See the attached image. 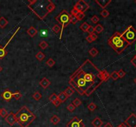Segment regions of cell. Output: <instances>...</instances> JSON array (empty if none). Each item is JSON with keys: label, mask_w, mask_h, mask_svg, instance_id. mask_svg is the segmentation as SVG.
Segmentation results:
<instances>
[{"label": "cell", "mask_w": 136, "mask_h": 127, "mask_svg": "<svg viewBox=\"0 0 136 127\" xmlns=\"http://www.w3.org/2000/svg\"><path fill=\"white\" fill-rule=\"evenodd\" d=\"M100 70L90 60H86L70 77L76 83L86 96H90L103 81Z\"/></svg>", "instance_id": "1"}, {"label": "cell", "mask_w": 136, "mask_h": 127, "mask_svg": "<svg viewBox=\"0 0 136 127\" xmlns=\"http://www.w3.org/2000/svg\"><path fill=\"white\" fill-rule=\"evenodd\" d=\"M15 115L17 123L21 127H28L36 119V116L26 106L22 107Z\"/></svg>", "instance_id": "2"}, {"label": "cell", "mask_w": 136, "mask_h": 127, "mask_svg": "<svg viewBox=\"0 0 136 127\" xmlns=\"http://www.w3.org/2000/svg\"><path fill=\"white\" fill-rule=\"evenodd\" d=\"M108 44L118 54H121L129 46V44L123 38L122 35L119 32H116L108 39Z\"/></svg>", "instance_id": "3"}, {"label": "cell", "mask_w": 136, "mask_h": 127, "mask_svg": "<svg viewBox=\"0 0 136 127\" xmlns=\"http://www.w3.org/2000/svg\"><path fill=\"white\" fill-rule=\"evenodd\" d=\"M122 35L129 45L132 44L136 41V30L132 26H129Z\"/></svg>", "instance_id": "4"}, {"label": "cell", "mask_w": 136, "mask_h": 127, "mask_svg": "<svg viewBox=\"0 0 136 127\" xmlns=\"http://www.w3.org/2000/svg\"><path fill=\"white\" fill-rule=\"evenodd\" d=\"M70 15L68 13L66 10H62V12L55 17V20L58 21V23L62 25V32L63 29L70 23Z\"/></svg>", "instance_id": "5"}, {"label": "cell", "mask_w": 136, "mask_h": 127, "mask_svg": "<svg viewBox=\"0 0 136 127\" xmlns=\"http://www.w3.org/2000/svg\"><path fill=\"white\" fill-rule=\"evenodd\" d=\"M66 127H85L82 120L74 117L66 124Z\"/></svg>", "instance_id": "6"}, {"label": "cell", "mask_w": 136, "mask_h": 127, "mask_svg": "<svg viewBox=\"0 0 136 127\" xmlns=\"http://www.w3.org/2000/svg\"><path fill=\"white\" fill-rule=\"evenodd\" d=\"M124 123L128 127H136V115L132 113L125 121Z\"/></svg>", "instance_id": "7"}, {"label": "cell", "mask_w": 136, "mask_h": 127, "mask_svg": "<svg viewBox=\"0 0 136 127\" xmlns=\"http://www.w3.org/2000/svg\"><path fill=\"white\" fill-rule=\"evenodd\" d=\"M5 121L7 122V123L8 125H9L10 126H13L15 124L17 123V120H16L15 118V115L13 113V112H11L9 113L8 114L7 117L5 118Z\"/></svg>", "instance_id": "8"}, {"label": "cell", "mask_w": 136, "mask_h": 127, "mask_svg": "<svg viewBox=\"0 0 136 127\" xmlns=\"http://www.w3.org/2000/svg\"><path fill=\"white\" fill-rule=\"evenodd\" d=\"M1 97L6 101H10L13 98V93L9 89H6L1 93Z\"/></svg>", "instance_id": "9"}, {"label": "cell", "mask_w": 136, "mask_h": 127, "mask_svg": "<svg viewBox=\"0 0 136 127\" xmlns=\"http://www.w3.org/2000/svg\"><path fill=\"white\" fill-rule=\"evenodd\" d=\"M68 83L70 85V86L72 87V88L74 89V90H76L77 92H78V94H80V95H83L84 94V92L79 87L76 85V83L74 82L73 80H72V79H70L69 80V81H68Z\"/></svg>", "instance_id": "10"}, {"label": "cell", "mask_w": 136, "mask_h": 127, "mask_svg": "<svg viewBox=\"0 0 136 127\" xmlns=\"http://www.w3.org/2000/svg\"><path fill=\"white\" fill-rule=\"evenodd\" d=\"M95 2L98 5L102 7V9H104L106 7H107L109 4L112 1L111 0H96Z\"/></svg>", "instance_id": "11"}, {"label": "cell", "mask_w": 136, "mask_h": 127, "mask_svg": "<svg viewBox=\"0 0 136 127\" xmlns=\"http://www.w3.org/2000/svg\"><path fill=\"white\" fill-rule=\"evenodd\" d=\"M100 78L102 79V80L104 81H106L108 79L110 78V73L108 72L106 70L104 69V70H100Z\"/></svg>", "instance_id": "12"}, {"label": "cell", "mask_w": 136, "mask_h": 127, "mask_svg": "<svg viewBox=\"0 0 136 127\" xmlns=\"http://www.w3.org/2000/svg\"><path fill=\"white\" fill-rule=\"evenodd\" d=\"M39 85H41L43 89H47L48 87L51 85V82L49 79L46 78V77H43V79H41L40 82H39Z\"/></svg>", "instance_id": "13"}, {"label": "cell", "mask_w": 136, "mask_h": 127, "mask_svg": "<svg viewBox=\"0 0 136 127\" xmlns=\"http://www.w3.org/2000/svg\"><path fill=\"white\" fill-rule=\"evenodd\" d=\"M103 125V121L100 118L96 117L92 121V125L94 127H101Z\"/></svg>", "instance_id": "14"}, {"label": "cell", "mask_w": 136, "mask_h": 127, "mask_svg": "<svg viewBox=\"0 0 136 127\" xmlns=\"http://www.w3.org/2000/svg\"><path fill=\"white\" fill-rule=\"evenodd\" d=\"M78 3L81 5L82 8V13H84L85 11H86L88 9H89L90 6L85 1H84V0H80V1H78Z\"/></svg>", "instance_id": "15"}, {"label": "cell", "mask_w": 136, "mask_h": 127, "mask_svg": "<svg viewBox=\"0 0 136 127\" xmlns=\"http://www.w3.org/2000/svg\"><path fill=\"white\" fill-rule=\"evenodd\" d=\"M27 33L31 37H34L37 34V30L35 27H31L29 29H27Z\"/></svg>", "instance_id": "16"}, {"label": "cell", "mask_w": 136, "mask_h": 127, "mask_svg": "<svg viewBox=\"0 0 136 127\" xmlns=\"http://www.w3.org/2000/svg\"><path fill=\"white\" fill-rule=\"evenodd\" d=\"M57 97H58V99L60 101L61 103L65 102V101H66V99H67V98H68V97H67V95L65 94V93H64V91L60 93L57 95Z\"/></svg>", "instance_id": "17"}, {"label": "cell", "mask_w": 136, "mask_h": 127, "mask_svg": "<svg viewBox=\"0 0 136 127\" xmlns=\"http://www.w3.org/2000/svg\"><path fill=\"white\" fill-rule=\"evenodd\" d=\"M54 9H55V5L51 1L49 0V4L47 6V12L48 13H51V12L54 11Z\"/></svg>", "instance_id": "18"}, {"label": "cell", "mask_w": 136, "mask_h": 127, "mask_svg": "<svg viewBox=\"0 0 136 127\" xmlns=\"http://www.w3.org/2000/svg\"><path fill=\"white\" fill-rule=\"evenodd\" d=\"M8 24L7 20L5 18L3 17H0V27L3 29L7 26V25Z\"/></svg>", "instance_id": "19"}, {"label": "cell", "mask_w": 136, "mask_h": 127, "mask_svg": "<svg viewBox=\"0 0 136 127\" xmlns=\"http://www.w3.org/2000/svg\"><path fill=\"white\" fill-rule=\"evenodd\" d=\"M7 54V51L5 50V47L0 46V59H3Z\"/></svg>", "instance_id": "20"}, {"label": "cell", "mask_w": 136, "mask_h": 127, "mask_svg": "<svg viewBox=\"0 0 136 127\" xmlns=\"http://www.w3.org/2000/svg\"><path fill=\"white\" fill-rule=\"evenodd\" d=\"M50 121H51V122L53 124V125H57V124H58V123L60 122V119L58 117V116L55 115H53V117L51 118V120H50Z\"/></svg>", "instance_id": "21"}, {"label": "cell", "mask_w": 136, "mask_h": 127, "mask_svg": "<svg viewBox=\"0 0 136 127\" xmlns=\"http://www.w3.org/2000/svg\"><path fill=\"white\" fill-rule=\"evenodd\" d=\"M64 92L65 93V94H66V95H67V97H68L72 96V95L74 93V89L72 88V87H67V88L64 90Z\"/></svg>", "instance_id": "22"}, {"label": "cell", "mask_w": 136, "mask_h": 127, "mask_svg": "<svg viewBox=\"0 0 136 127\" xmlns=\"http://www.w3.org/2000/svg\"><path fill=\"white\" fill-rule=\"evenodd\" d=\"M35 57L37 58V60H39V61H42V60H44V58H45V55L44 54V53L42 52H39L36 55H35Z\"/></svg>", "instance_id": "23"}, {"label": "cell", "mask_w": 136, "mask_h": 127, "mask_svg": "<svg viewBox=\"0 0 136 127\" xmlns=\"http://www.w3.org/2000/svg\"><path fill=\"white\" fill-rule=\"evenodd\" d=\"M88 53H89L92 57H95V56H97L98 54V50L96 48L93 47V48H92L91 49L88 51Z\"/></svg>", "instance_id": "24"}, {"label": "cell", "mask_w": 136, "mask_h": 127, "mask_svg": "<svg viewBox=\"0 0 136 127\" xmlns=\"http://www.w3.org/2000/svg\"><path fill=\"white\" fill-rule=\"evenodd\" d=\"M104 30V27H102V25H100V24H98L95 27H94V31L96 32L97 33L100 34Z\"/></svg>", "instance_id": "25"}, {"label": "cell", "mask_w": 136, "mask_h": 127, "mask_svg": "<svg viewBox=\"0 0 136 127\" xmlns=\"http://www.w3.org/2000/svg\"><path fill=\"white\" fill-rule=\"evenodd\" d=\"M88 27H89V25L86 22H84V23H83L80 25V29H81L82 31H84V32H86L88 29Z\"/></svg>", "instance_id": "26"}, {"label": "cell", "mask_w": 136, "mask_h": 127, "mask_svg": "<svg viewBox=\"0 0 136 127\" xmlns=\"http://www.w3.org/2000/svg\"><path fill=\"white\" fill-rule=\"evenodd\" d=\"M39 47L41 48V49H43V50H45L46 48L49 46V44H48V43H47L46 41H41L40 43H39Z\"/></svg>", "instance_id": "27"}, {"label": "cell", "mask_w": 136, "mask_h": 127, "mask_svg": "<svg viewBox=\"0 0 136 127\" xmlns=\"http://www.w3.org/2000/svg\"><path fill=\"white\" fill-rule=\"evenodd\" d=\"M33 97L34 99H35L36 101H39L42 98V95L39 92V91H36L35 93H34V94L33 95Z\"/></svg>", "instance_id": "28"}, {"label": "cell", "mask_w": 136, "mask_h": 127, "mask_svg": "<svg viewBox=\"0 0 136 127\" xmlns=\"http://www.w3.org/2000/svg\"><path fill=\"white\" fill-rule=\"evenodd\" d=\"M21 97H22L21 93L19 91H15L14 93H13V97H14V98L16 100H19V99H20L21 98Z\"/></svg>", "instance_id": "29"}, {"label": "cell", "mask_w": 136, "mask_h": 127, "mask_svg": "<svg viewBox=\"0 0 136 127\" xmlns=\"http://www.w3.org/2000/svg\"><path fill=\"white\" fill-rule=\"evenodd\" d=\"M110 77L112 78L114 80H117V79L119 78L118 74V71H114L113 72H112V73L110 74Z\"/></svg>", "instance_id": "30"}, {"label": "cell", "mask_w": 136, "mask_h": 127, "mask_svg": "<svg viewBox=\"0 0 136 127\" xmlns=\"http://www.w3.org/2000/svg\"><path fill=\"white\" fill-rule=\"evenodd\" d=\"M97 108V106L95 103H90L88 105V109L90 111H94V110Z\"/></svg>", "instance_id": "31"}, {"label": "cell", "mask_w": 136, "mask_h": 127, "mask_svg": "<svg viewBox=\"0 0 136 127\" xmlns=\"http://www.w3.org/2000/svg\"><path fill=\"white\" fill-rule=\"evenodd\" d=\"M70 23H72V24L75 25V24H76V23L78 22V20L75 15H70Z\"/></svg>", "instance_id": "32"}, {"label": "cell", "mask_w": 136, "mask_h": 127, "mask_svg": "<svg viewBox=\"0 0 136 127\" xmlns=\"http://www.w3.org/2000/svg\"><path fill=\"white\" fill-rule=\"evenodd\" d=\"M74 9H76L77 11L79 13V12H82V6L78 1L76 2V3L75 4V5L74 6Z\"/></svg>", "instance_id": "33"}, {"label": "cell", "mask_w": 136, "mask_h": 127, "mask_svg": "<svg viewBox=\"0 0 136 127\" xmlns=\"http://www.w3.org/2000/svg\"><path fill=\"white\" fill-rule=\"evenodd\" d=\"M7 115H8V112L5 109H4V108L1 109V113H0V116H1V117L5 118Z\"/></svg>", "instance_id": "34"}, {"label": "cell", "mask_w": 136, "mask_h": 127, "mask_svg": "<svg viewBox=\"0 0 136 127\" xmlns=\"http://www.w3.org/2000/svg\"><path fill=\"white\" fill-rule=\"evenodd\" d=\"M100 15H101V16L102 17L106 18L109 16V15H110V13H109L108 10L103 9L101 12H100Z\"/></svg>", "instance_id": "35"}, {"label": "cell", "mask_w": 136, "mask_h": 127, "mask_svg": "<svg viewBox=\"0 0 136 127\" xmlns=\"http://www.w3.org/2000/svg\"><path fill=\"white\" fill-rule=\"evenodd\" d=\"M72 104L74 105L75 107H79L82 104V101L78 98H76L73 101V103Z\"/></svg>", "instance_id": "36"}, {"label": "cell", "mask_w": 136, "mask_h": 127, "mask_svg": "<svg viewBox=\"0 0 136 127\" xmlns=\"http://www.w3.org/2000/svg\"><path fill=\"white\" fill-rule=\"evenodd\" d=\"M57 99H58V97H57V95H56V93H53V94H51V95H50V97H49V101L52 103L54 102V101H56Z\"/></svg>", "instance_id": "37"}, {"label": "cell", "mask_w": 136, "mask_h": 127, "mask_svg": "<svg viewBox=\"0 0 136 127\" xmlns=\"http://www.w3.org/2000/svg\"><path fill=\"white\" fill-rule=\"evenodd\" d=\"M46 64L49 67H53V65L55 64V61L53 59H52V58H49V60L46 62Z\"/></svg>", "instance_id": "38"}, {"label": "cell", "mask_w": 136, "mask_h": 127, "mask_svg": "<svg viewBox=\"0 0 136 127\" xmlns=\"http://www.w3.org/2000/svg\"><path fill=\"white\" fill-rule=\"evenodd\" d=\"M76 17H77L78 21H81V20L83 19L84 18V17H85V14H84V13H82V12H79V13L76 15Z\"/></svg>", "instance_id": "39"}, {"label": "cell", "mask_w": 136, "mask_h": 127, "mask_svg": "<svg viewBox=\"0 0 136 127\" xmlns=\"http://www.w3.org/2000/svg\"><path fill=\"white\" fill-rule=\"evenodd\" d=\"M52 30L54 31V33H56V34H58V33L60 32L61 29H60V27H59L58 25H54V27L52 28Z\"/></svg>", "instance_id": "40"}, {"label": "cell", "mask_w": 136, "mask_h": 127, "mask_svg": "<svg viewBox=\"0 0 136 127\" xmlns=\"http://www.w3.org/2000/svg\"><path fill=\"white\" fill-rule=\"evenodd\" d=\"M90 20H91V21L94 23V24H97V23H98V21H100V19L98 18V17L97 15H94L93 17L90 19Z\"/></svg>", "instance_id": "41"}, {"label": "cell", "mask_w": 136, "mask_h": 127, "mask_svg": "<svg viewBox=\"0 0 136 127\" xmlns=\"http://www.w3.org/2000/svg\"><path fill=\"white\" fill-rule=\"evenodd\" d=\"M90 35H92V34H93L94 33V27L93 26H92V25H89V27H88V29L87 31H86Z\"/></svg>", "instance_id": "42"}, {"label": "cell", "mask_w": 136, "mask_h": 127, "mask_svg": "<svg viewBox=\"0 0 136 127\" xmlns=\"http://www.w3.org/2000/svg\"><path fill=\"white\" fill-rule=\"evenodd\" d=\"M75 107H74V105L72 103H70V104L68 105V106H67V107H66V109H67V110H68V111L70 112H73L75 110Z\"/></svg>", "instance_id": "43"}, {"label": "cell", "mask_w": 136, "mask_h": 127, "mask_svg": "<svg viewBox=\"0 0 136 127\" xmlns=\"http://www.w3.org/2000/svg\"><path fill=\"white\" fill-rule=\"evenodd\" d=\"M118 74L119 77H120V78H122L125 76V75L126 74V72H125L123 69H120L118 71Z\"/></svg>", "instance_id": "44"}, {"label": "cell", "mask_w": 136, "mask_h": 127, "mask_svg": "<svg viewBox=\"0 0 136 127\" xmlns=\"http://www.w3.org/2000/svg\"><path fill=\"white\" fill-rule=\"evenodd\" d=\"M60 103H61V102H60V101L58 100V99H56V101H54V102L53 103V104L55 106V107H58V106L60 105Z\"/></svg>", "instance_id": "45"}, {"label": "cell", "mask_w": 136, "mask_h": 127, "mask_svg": "<svg viewBox=\"0 0 136 127\" xmlns=\"http://www.w3.org/2000/svg\"><path fill=\"white\" fill-rule=\"evenodd\" d=\"M90 36L91 37L92 39L93 40V41H96V39H98L97 35H96V34H95V33H93V34H92V35H90Z\"/></svg>", "instance_id": "46"}, {"label": "cell", "mask_w": 136, "mask_h": 127, "mask_svg": "<svg viewBox=\"0 0 136 127\" xmlns=\"http://www.w3.org/2000/svg\"><path fill=\"white\" fill-rule=\"evenodd\" d=\"M131 63L132 64V65L136 67V57H134V58L131 60Z\"/></svg>", "instance_id": "47"}, {"label": "cell", "mask_w": 136, "mask_h": 127, "mask_svg": "<svg viewBox=\"0 0 136 127\" xmlns=\"http://www.w3.org/2000/svg\"><path fill=\"white\" fill-rule=\"evenodd\" d=\"M78 13V12L77 11L76 9H74V8H73V9L71 10V14H70L71 15H75V16H76Z\"/></svg>", "instance_id": "48"}, {"label": "cell", "mask_w": 136, "mask_h": 127, "mask_svg": "<svg viewBox=\"0 0 136 127\" xmlns=\"http://www.w3.org/2000/svg\"><path fill=\"white\" fill-rule=\"evenodd\" d=\"M86 41H88V42H89V43H91V42H93V40L92 39L91 37H90V35H89V36H88V37H86Z\"/></svg>", "instance_id": "49"}, {"label": "cell", "mask_w": 136, "mask_h": 127, "mask_svg": "<svg viewBox=\"0 0 136 127\" xmlns=\"http://www.w3.org/2000/svg\"><path fill=\"white\" fill-rule=\"evenodd\" d=\"M104 127H113V126L110 123H107L104 125Z\"/></svg>", "instance_id": "50"}, {"label": "cell", "mask_w": 136, "mask_h": 127, "mask_svg": "<svg viewBox=\"0 0 136 127\" xmlns=\"http://www.w3.org/2000/svg\"><path fill=\"white\" fill-rule=\"evenodd\" d=\"M2 69H3V68H2L1 66V65H0V72H1V71H2Z\"/></svg>", "instance_id": "51"}, {"label": "cell", "mask_w": 136, "mask_h": 127, "mask_svg": "<svg viewBox=\"0 0 136 127\" xmlns=\"http://www.w3.org/2000/svg\"><path fill=\"white\" fill-rule=\"evenodd\" d=\"M134 82H135V83H136V77L134 79Z\"/></svg>", "instance_id": "52"}, {"label": "cell", "mask_w": 136, "mask_h": 127, "mask_svg": "<svg viewBox=\"0 0 136 127\" xmlns=\"http://www.w3.org/2000/svg\"><path fill=\"white\" fill-rule=\"evenodd\" d=\"M0 113H1V109H0Z\"/></svg>", "instance_id": "53"}, {"label": "cell", "mask_w": 136, "mask_h": 127, "mask_svg": "<svg viewBox=\"0 0 136 127\" xmlns=\"http://www.w3.org/2000/svg\"><path fill=\"white\" fill-rule=\"evenodd\" d=\"M135 57H136V56H135Z\"/></svg>", "instance_id": "54"}, {"label": "cell", "mask_w": 136, "mask_h": 127, "mask_svg": "<svg viewBox=\"0 0 136 127\" xmlns=\"http://www.w3.org/2000/svg\"><path fill=\"white\" fill-rule=\"evenodd\" d=\"M135 2H136V1H135Z\"/></svg>", "instance_id": "55"}, {"label": "cell", "mask_w": 136, "mask_h": 127, "mask_svg": "<svg viewBox=\"0 0 136 127\" xmlns=\"http://www.w3.org/2000/svg\"></svg>", "instance_id": "56"}]
</instances>
